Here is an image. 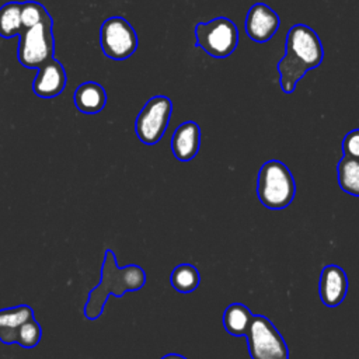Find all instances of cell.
Wrapping results in <instances>:
<instances>
[{
	"instance_id": "21",
	"label": "cell",
	"mask_w": 359,
	"mask_h": 359,
	"mask_svg": "<svg viewBox=\"0 0 359 359\" xmlns=\"http://www.w3.org/2000/svg\"><path fill=\"white\" fill-rule=\"evenodd\" d=\"M342 151L345 157L359 160V128L345 135L342 140Z\"/></svg>"
},
{
	"instance_id": "22",
	"label": "cell",
	"mask_w": 359,
	"mask_h": 359,
	"mask_svg": "<svg viewBox=\"0 0 359 359\" xmlns=\"http://www.w3.org/2000/svg\"><path fill=\"white\" fill-rule=\"evenodd\" d=\"M161 359H187V358L182 355H178V353H167Z\"/></svg>"
},
{
	"instance_id": "15",
	"label": "cell",
	"mask_w": 359,
	"mask_h": 359,
	"mask_svg": "<svg viewBox=\"0 0 359 359\" xmlns=\"http://www.w3.org/2000/svg\"><path fill=\"white\" fill-rule=\"evenodd\" d=\"M252 318V313L243 303H231L223 313V327L227 334L234 337H245L247 328Z\"/></svg>"
},
{
	"instance_id": "4",
	"label": "cell",
	"mask_w": 359,
	"mask_h": 359,
	"mask_svg": "<svg viewBox=\"0 0 359 359\" xmlns=\"http://www.w3.org/2000/svg\"><path fill=\"white\" fill-rule=\"evenodd\" d=\"M53 20L50 14L43 21L31 27L22 28L18 34L17 57L20 65L27 69H38L42 63L52 59L55 55Z\"/></svg>"
},
{
	"instance_id": "6",
	"label": "cell",
	"mask_w": 359,
	"mask_h": 359,
	"mask_svg": "<svg viewBox=\"0 0 359 359\" xmlns=\"http://www.w3.org/2000/svg\"><path fill=\"white\" fill-rule=\"evenodd\" d=\"M196 45L215 59L230 56L238 43V29L236 24L226 17H216L208 22H199L195 27Z\"/></svg>"
},
{
	"instance_id": "12",
	"label": "cell",
	"mask_w": 359,
	"mask_h": 359,
	"mask_svg": "<svg viewBox=\"0 0 359 359\" xmlns=\"http://www.w3.org/2000/svg\"><path fill=\"white\" fill-rule=\"evenodd\" d=\"M201 147V128L194 121L181 123L171 136V151L178 161L192 160Z\"/></svg>"
},
{
	"instance_id": "19",
	"label": "cell",
	"mask_w": 359,
	"mask_h": 359,
	"mask_svg": "<svg viewBox=\"0 0 359 359\" xmlns=\"http://www.w3.org/2000/svg\"><path fill=\"white\" fill-rule=\"evenodd\" d=\"M42 338V328L41 324L35 320V317L24 321L17 330L15 344L22 348H35Z\"/></svg>"
},
{
	"instance_id": "1",
	"label": "cell",
	"mask_w": 359,
	"mask_h": 359,
	"mask_svg": "<svg viewBox=\"0 0 359 359\" xmlns=\"http://www.w3.org/2000/svg\"><path fill=\"white\" fill-rule=\"evenodd\" d=\"M324 49L320 36L304 24L293 25L286 35L285 56L278 63L279 84L285 94H292L303 76L321 65Z\"/></svg>"
},
{
	"instance_id": "18",
	"label": "cell",
	"mask_w": 359,
	"mask_h": 359,
	"mask_svg": "<svg viewBox=\"0 0 359 359\" xmlns=\"http://www.w3.org/2000/svg\"><path fill=\"white\" fill-rule=\"evenodd\" d=\"M21 6L20 1H10L0 7V36H18L22 29Z\"/></svg>"
},
{
	"instance_id": "2",
	"label": "cell",
	"mask_w": 359,
	"mask_h": 359,
	"mask_svg": "<svg viewBox=\"0 0 359 359\" xmlns=\"http://www.w3.org/2000/svg\"><path fill=\"white\" fill-rule=\"evenodd\" d=\"M146 272L139 265L118 268L115 254L111 248L105 250L98 285L88 293L84 304V317L90 321L97 320L105 307L111 294L121 297L126 292H135L144 286Z\"/></svg>"
},
{
	"instance_id": "10",
	"label": "cell",
	"mask_w": 359,
	"mask_h": 359,
	"mask_svg": "<svg viewBox=\"0 0 359 359\" xmlns=\"http://www.w3.org/2000/svg\"><path fill=\"white\" fill-rule=\"evenodd\" d=\"M66 81L65 67L53 56L38 67V74L32 81V91L41 98H53L63 93Z\"/></svg>"
},
{
	"instance_id": "13",
	"label": "cell",
	"mask_w": 359,
	"mask_h": 359,
	"mask_svg": "<svg viewBox=\"0 0 359 359\" xmlns=\"http://www.w3.org/2000/svg\"><path fill=\"white\" fill-rule=\"evenodd\" d=\"M35 317L34 309L28 304H18L0 310V342L6 345L15 344L18 327Z\"/></svg>"
},
{
	"instance_id": "5",
	"label": "cell",
	"mask_w": 359,
	"mask_h": 359,
	"mask_svg": "<svg viewBox=\"0 0 359 359\" xmlns=\"http://www.w3.org/2000/svg\"><path fill=\"white\" fill-rule=\"evenodd\" d=\"M245 337L251 359H289V348L268 317L252 314Z\"/></svg>"
},
{
	"instance_id": "8",
	"label": "cell",
	"mask_w": 359,
	"mask_h": 359,
	"mask_svg": "<svg viewBox=\"0 0 359 359\" xmlns=\"http://www.w3.org/2000/svg\"><path fill=\"white\" fill-rule=\"evenodd\" d=\"M100 45L107 57L123 60L137 49V35L128 20L114 15L101 24Z\"/></svg>"
},
{
	"instance_id": "3",
	"label": "cell",
	"mask_w": 359,
	"mask_h": 359,
	"mask_svg": "<svg viewBox=\"0 0 359 359\" xmlns=\"http://www.w3.org/2000/svg\"><path fill=\"white\" fill-rule=\"evenodd\" d=\"M257 195L259 202L271 210H280L292 203L296 182L286 164L269 160L261 165L257 177Z\"/></svg>"
},
{
	"instance_id": "11",
	"label": "cell",
	"mask_w": 359,
	"mask_h": 359,
	"mask_svg": "<svg viewBox=\"0 0 359 359\" xmlns=\"http://www.w3.org/2000/svg\"><path fill=\"white\" fill-rule=\"evenodd\" d=\"M348 293L346 272L338 265H325L320 273L318 294L327 307L339 306Z\"/></svg>"
},
{
	"instance_id": "14",
	"label": "cell",
	"mask_w": 359,
	"mask_h": 359,
	"mask_svg": "<svg viewBox=\"0 0 359 359\" xmlns=\"http://www.w3.org/2000/svg\"><path fill=\"white\" fill-rule=\"evenodd\" d=\"M73 101L80 112L93 115L104 109L107 104V93L101 84L95 81H86L76 88Z\"/></svg>"
},
{
	"instance_id": "9",
	"label": "cell",
	"mask_w": 359,
	"mask_h": 359,
	"mask_svg": "<svg viewBox=\"0 0 359 359\" xmlns=\"http://www.w3.org/2000/svg\"><path fill=\"white\" fill-rule=\"evenodd\" d=\"M279 15L264 3H257L250 7L245 17V32L250 39L258 43L269 41L279 29Z\"/></svg>"
},
{
	"instance_id": "20",
	"label": "cell",
	"mask_w": 359,
	"mask_h": 359,
	"mask_svg": "<svg viewBox=\"0 0 359 359\" xmlns=\"http://www.w3.org/2000/svg\"><path fill=\"white\" fill-rule=\"evenodd\" d=\"M48 10L38 1H24L21 6V24L22 28H31L48 15Z\"/></svg>"
},
{
	"instance_id": "17",
	"label": "cell",
	"mask_w": 359,
	"mask_h": 359,
	"mask_svg": "<svg viewBox=\"0 0 359 359\" xmlns=\"http://www.w3.org/2000/svg\"><path fill=\"white\" fill-rule=\"evenodd\" d=\"M171 286L180 293L194 292L201 282V275L196 266L192 264H180L177 265L170 275Z\"/></svg>"
},
{
	"instance_id": "16",
	"label": "cell",
	"mask_w": 359,
	"mask_h": 359,
	"mask_svg": "<svg viewBox=\"0 0 359 359\" xmlns=\"http://www.w3.org/2000/svg\"><path fill=\"white\" fill-rule=\"evenodd\" d=\"M337 172L339 188L344 192L359 198V160L344 156L338 161Z\"/></svg>"
},
{
	"instance_id": "7",
	"label": "cell",
	"mask_w": 359,
	"mask_h": 359,
	"mask_svg": "<svg viewBox=\"0 0 359 359\" xmlns=\"http://www.w3.org/2000/svg\"><path fill=\"white\" fill-rule=\"evenodd\" d=\"M172 102L165 95L151 97L140 109L135 121V132L137 139L144 144H156L167 130Z\"/></svg>"
}]
</instances>
